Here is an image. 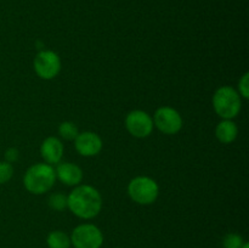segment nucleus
<instances>
[{
  "label": "nucleus",
  "mask_w": 249,
  "mask_h": 248,
  "mask_svg": "<svg viewBox=\"0 0 249 248\" xmlns=\"http://www.w3.org/2000/svg\"><path fill=\"white\" fill-rule=\"evenodd\" d=\"M12 175H14V165L6 160L0 162V185H4L10 181Z\"/></svg>",
  "instance_id": "17"
},
{
  "label": "nucleus",
  "mask_w": 249,
  "mask_h": 248,
  "mask_svg": "<svg viewBox=\"0 0 249 248\" xmlns=\"http://www.w3.org/2000/svg\"><path fill=\"white\" fill-rule=\"evenodd\" d=\"M215 113L223 119H233L240 113L242 107V97L232 87L224 85L216 89L212 99Z\"/></svg>",
  "instance_id": "3"
},
{
  "label": "nucleus",
  "mask_w": 249,
  "mask_h": 248,
  "mask_svg": "<svg viewBox=\"0 0 249 248\" xmlns=\"http://www.w3.org/2000/svg\"><path fill=\"white\" fill-rule=\"evenodd\" d=\"M238 94L243 99L249 97V73L246 72L238 80Z\"/></svg>",
  "instance_id": "18"
},
{
  "label": "nucleus",
  "mask_w": 249,
  "mask_h": 248,
  "mask_svg": "<svg viewBox=\"0 0 249 248\" xmlns=\"http://www.w3.org/2000/svg\"><path fill=\"white\" fill-rule=\"evenodd\" d=\"M46 243L49 248H70L71 237L61 230L51 231L46 237Z\"/></svg>",
  "instance_id": "13"
},
{
  "label": "nucleus",
  "mask_w": 249,
  "mask_h": 248,
  "mask_svg": "<svg viewBox=\"0 0 249 248\" xmlns=\"http://www.w3.org/2000/svg\"><path fill=\"white\" fill-rule=\"evenodd\" d=\"M63 151H65V147H63L62 141L56 136L46 138L40 146L41 157H43L44 162L50 165L58 164L61 162Z\"/></svg>",
  "instance_id": "11"
},
{
  "label": "nucleus",
  "mask_w": 249,
  "mask_h": 248,
  "mask_svg": "<svg viewBox=\"0 0 249 248\" xmlns=\"http://www.w3.org/2000/svg\"><path fill=\"white\" fill-rule=\"evenodd\" d=\"M153 124L165 135H175L182 128V117L175 108L162 106L153 114Z\"/></svg>",
  "instance_id": "7"
},
{
  "label": "nucleus",
  "mask_w": 249,
  "mask_h": 248,
  "mask_svg": "<svg viewBox=\"0 0 249 248\" xmlns=\"http://www.w3.org/2000/svg\"><path fill=\"white\" fill-rule=\"evenodd\" d=\"M58 134L62 139L68 141H74V139L77 138V135L79 134L77 125H75L73 122L65 121L60 124L58 126Z\"/></svg>",
  "instance_id": "14"
},
{
  "label": "nucleus",
  "mask_w": 249,
  "mask_h": 248,
  "mask_svg": "<svg viewBox=\"0 0 249 248\" xmlns=\"http://www.w3.org/2000/svg\"><path fill=\"white\" fill-rule=\"evenodd\" d=\"M245 240L241 235L235 232L228 233L223 240V248H242Z\"/></svg>",
  "instance_id": "16"
},
{
  "label": "nucleus",
  "mask_w": 249,
  "mask_h": 248,
  "mask_svg": "<svg viewBox=\"0 0 249 248\" xmlns=\"http://www.w3.org/2000/svg\"><path fill=\"white\" fill-rule=\"evenodd\" d=\"M128 195L135 203L148 206L155 203L160 195V186L150 177H136L128 185Z\"/></svg>",
  "instance_id": "4"
},
{
  "label": "nucleus",
  "mask_w": 249,
  "mask_h": 248,
  "mask_svg": "<svg viewBox=\"0 0 249 248\" xmlns=\"http://www.w3.org/2000/svg\"><path fill=\"white\" fill-rule=\"evenodd\" d=\"M33 67L39 78L51 80L61 72V58L55 51L41 50L34 58Z\"/></svg>",
  "instance_id": "6"
},
{
  "label": "nucleus",
  "mask_w": 249,
  "mask_h": 248,
  "mask_svg": "<svg viewBox=\"0 0 249 248\" xmlns=\"http://www.w3.org/2000/svg\"><path fill=\"white\" fill-rule=\"evenodd\" d=\"M56 179L66 186H78L83 181V170L79 165L71 162H60L56 164Z\"/></svg>",
  "instance_id": "10"
},
{
  "label": "nucleus",
  "mask_w": 249,
  "mask_h": 248,
  "mask_svg": "<svg viewBox=\"0 0 249 248\" xmlns=\"http://www.w3.org/2000/svg\"><path fill=\"white\" fill-rule=\"evenodd\" d=\"M18 158H19V152L17 148L10 147L5 151V160H6V162L11 163L12 164V163L17 162V160H18Z\"/></svg>",
  "instance_id": "19"
},
{
  "label": "nucleus",
  "mask_w": 249,
  "mask_h": 248,
  "mask_svg": "<svg viewBox=\"0 0 249 248\" xmlns=\"http://www.w3.org/2000/svg\"><path fill=\"white\" fill-rule=\"evenodd\" d=\"M125 128L134 138L145 139L152 134L155 124H153L152 117L147 112L134 109L126 114Z\"/></svg>",
  "instance_id": "8"
},
{
  "label": "nucleus",
  "mask_w": 249,
  "mask_h": 248,
  "mask_svg": "<svg viewBox=\"0 0 249 248\" xmlns=\"http://www.w3.org/2000/svg\"><path fill=\"white\" fill-rule=\"evenodd\" d=\"M104 233L94 224H80L71 235V245L74 248H101Z\"/></svg>",
  "instance_id": "5"
},
{
  "label": "nucleus",
  "mask_w": 249,
  "mask_h": 248,
  "mask_svg": "<svg viewBox=\"0 0 249 248\" xmlns=\"http://www.w3.org/2000/svg\"><path fill=\"white\" fill-rule=\"evenodd\" d=\"M56 181L55 168L48 163H36L28 168L23 177V185L33 195H43L50 191Z\"/></svg>",
  "instance_id": "2"
},
{
  "label": "nucleus",
  "mask_w": 249,
  "mask_h": 248,
  "mask_svg": "<svg viewBox=\"0 0 249 248\" xmlns=\"http://www.w3.org/2000/svg\"><path fill=\"white\" fill-rule=\"evenodd\" d=\"M238 128L232 119H223L215 128V136L221 143L233 142L237 139Z\"/></svg>",
  "instance_id": "12"
},
{
  "label": "nucleus",
  "mask_w": 249,
  "mask_h": 248,
  "mask_svg": "<svg viewBox=\"0 0 249 248\" xmlns=\"http://www.w3.org/2000/svg\"><path fill=\"white\" fill-rule=\"evenodd\" d=\"M49 207L53 211L61 212L67 208V196L63 194H53L49 197Z\"/></svg>",
  "instance_id": "15"
},
{
  "label": "nucleus",
  "mask_w": 249,
  "mask_h": 248,
  "mask_svg": "<svg viewBox=\"0 0 249 248\" xmlns=\"http://www.w3.org/2000/svg\"><path fill=\"white\" fill-rule=\"evenodd\" d=\"M242 248H249V243H248V242H245V243H243Z\"/></svg>",
  "instance_id": "20"
},
{
  "label": "nucleus",
  "mask_w": 249,
  "mask_h": 248,
  "mask_svg": "<svg viewBox=\"0 0 249 248\" xmlns=\"http://www.w3.org/2000/svg\"><path fill=\"white\" fill-rule=\"evenodd\" d=\"M67 208L80 219H92L102 209V197L99 190L90 185H78L67 196Z\"/></svg>",
  "instance_id": "1"
},
{
  "label": "nucleus",
  "mask_w": 249,
  "mask_h": 248,
  "mask_svg": "<svg viewBox=\"0 0 249 248\" xmlns=\"http://www.w3.org/2000/svg\"><path fill=\"white\" fill-rule=\"evenodd\" d=\"M74 147L80 156L94 157L101 152L104 142L99 134L94 131H83L74 139Z\"/></svg>",
  "instance_id": "9"
}]
</instances>
